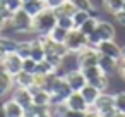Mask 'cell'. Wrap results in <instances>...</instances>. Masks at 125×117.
<instances>
[{"instance_id":"6da1fadb","label":"cell","mask_w":125,"mask_h":117,"mask_svg":"<svg viewBox=\"0 0 125 117\" xmlns=\"http://www.w3.org/2000/svg\"><path fill=\"white\" fill-rule=\"evenodd\" d=\"M55 26H57V14L52 9H45L36 17H33V33L36 36L48 35Z\"/></svg>"},{"instance_id":"7a4b0ae2","label":"cell","mask_w":125,"mask_h":117,"mask_svg":"<svg viewBox=\"0 0 125 117\" xmlns=\"http://www.w3.org/2000/svg\"><path fill=\"white\" fill-rule=\"evenodd\" d=\"M9 28L14 31V33H19V35H26V33H33V17L28 16L22 9L16 11L10 17V23H9Z\"/></svg>"},{"instance_id":"3957f363","label":"cell","mask_w":125,"mask_h":117,"mask_svg":"<svg viewBox=\"0 0 125 117\" xmlns=\"http://www.w3.org/2000/svg\"><path fill=\"white\" fill-rule=\"evenodd\" d=\"M63 45H65V48H67L69 53H77L84 47H87V36H84L79 29L74 28V29H70L67 33V38H65Z\"/></svg>"},{"instance_id":"277c9868","label":"cell","mask_w":125,"mask_h":117,"mask_svg":"<svg viewBox=\"0 0 125 117\" xmlns=\"http://www.w3.org/2000/svg\"><path fill=\"white\" fill-rule=\"evenodd\" d=\"M93 108H94L101 117H113V115L116 114L115 105H113V95H110V93L103 91V93L96 98V102H94Z\"/></svg>"},{"instance_id":"5b68a950","label":"cell","mask_w":125,"mask_h":117,"mask_svg":"<svg viewBox=\"0 0 125 117\" xmlns=\"http://www.w3.org/2000/svg\"><path fill=\"white\" fill-rule=\"evenodd\" d=\"M98 50L96 48H91V47H84L81 52L75 53V64H77V69H86V67H91V65H98Z\"/></svg>"},{"instance_id":"8992f818","label":"cell","mask_w":125,"mask_h":117,"mask_svg":"<svg viewBox=\"0 0 125 117\" xmlns=\"http://www.w3.org/2000/svg\"><path fill=\"white\" fill-rule=\"evenodd\" d=\"M70 93H72V90L69 88L67 81L60 76L58 81L55 83L53 90L50 91V103H65V100L69 98Z\"/></svg>"},{"instance_id":"52a82bcc","label":"cell","mask_w":125,"mask_h":117,"mask_svg":"<svg viewBox=\"0 0 125 117\" xmlns=\"http://www.w3.org/2000/svg\"><path fill=\"white\" fill-rule=\"evenodd\" d=\"M63 79L67 81V84H69V88L72 91H81L87 84V81H86V78H84V74H82L81 69H70V71H67L63 74Z\"/></svg>"},{"instance_id":"ba28073f","label":"cell","mask_w":125,"mask_h":117,"mask_svg":"<svg viewBox=\"0 0 125 117\" xmlns=\"http://www.w3.org/2000/svg\"><path fill=\"white\" fill-rule=\"evenodd\" d=\"M10 76H16L17 72H21L22 71V59L16 53V52H9L7 55H5V59H4V62L0 64Z\"/></svg>"},{"instance_id":"9c48e42d","label":"cell","mask_w":125,"mask_h":117,"mask_svg":"<svg viewBox=\"0 0 125 117\" xmlns=\"http://www.w3.org/2000/svg\"><path fill=\"white\" fill-rule=\"evenodd\" d=\"M96 50H98V53H101V55H108V57H111V59H120V55H122V47L115 41V40H103L98 47H96Z\"/></svg>"},{"instance_id":"30bf717a","label":"cell","mask_w":125,"mask_h":117,"mask_svg":"<svg viewBox=\"0 0 125 117\" xmlns=\"http://www.w3.org/2000/svg\"><path fill=\"white\" fill-rule=\"evenodd\" d=\"M10 95H12L10 98H12L16 103H19L24 110H28V108L33 105V93H31L29 88H16V90H12Z\"/></svg>"},{"instance_id":"8fae6325","label":"cell","mask_w":125,"mask_h":117,"mask_svg":"<svg viewBox=\"0 0 125 117\" xmlns=\"http://www.w3.org/2000/svg\"><path fill=\"white\" fill-rule=\"evenodd\" d=\"M65 105L69 110H74V112H86L89 108V105L86 103V100L82 98V95L79 91H72L69 95V98L65 100Z\"/></svg>"},{"instance_id":"7c38bea8","label":"cell","mask_w":125,"mask_h":117,"mask_svg":"<svg viewBox=\"0 0 125 117\" xmlns=\"http://www.w3.org/2000/svg\"><path fill=\"white\" fill-rule=\"evenodd\" d=\"M14 90V76H10L2 65H0V98L10 95Z\"/></svg>"},{"instance_id":"4fadbf2b","label":"cell","mask_w":125,"mask_h":117,"mask_svg":"<svg viewBox=\"0 0 125 117\" xmlns=\"http://www.w3.org/2000/svg\"><path fill=\"white\" fill-rule=\"evenodd\" d=\"M96 31H98V35L101 36V40H115V36H116L115 26H113L110 21H106V19H98Z\"/></svg>"},{"instance_id":"5bb4252c","label":"cell","mask_w":125,"mask_h":117,"mask_svg":"<svg viewBox=\"0 0 125 117\" xmlns=\"http://www.w3.org/2000/svg\"><path fill=\"white\" fill-rule=\"evenodd\" d=\"M116 62H118L116 59H111L108 55H101L99 53V57H98V67L106 76H113L116 72Z\"/></svg>"},{"instance_id":"9a60e30c","label":"cell","mask_w":125,"mask_h":117,"mask_svg":"<svg viewBox=\"0 0 125 117\" xmlns=\"http://www.w3.org/2000/svg\"><path fill=\"white\" fill-rule=\"evenodd\" d=\"M45 9H46V5H45L43 0H28V2H22V11L31 17H36Z\"/></svg>"},{"instance_id":"2e32d148","label":"cell","mask_w":125,"mask_h":117,"mask_svg":"<svg viewBox=\"0 0 125 117\" xmlns=\"http://www.w3.org/2000/svg\"><path fill=\"white\" fill-rule=\"evenodd\" d=\"M14 86L16 88H33L34 86V74H29V72H17L14 76Z\"/></svg>"},{"instance_id":"e0dca14e","label":"cell","mask_w":125,"mask_h":117,"mask_svg":"<svg viewBox=\"0 0 125 117\" xmlns=\"http://www.w3.org/2000/svg\"><path fill=\"white\" fill-rule=\"evenodd\" d=\"M79 93L82 95V98L86 100V103H87L89 107H93V105H94V102H96V98H98L103 91H99L96 86H93V84H89V83H87V84H86Z\"/></svg>"},{"instance_id":"ac0fdd59","label":"cell","mask_w":125,"mask_h":117,"mask_svg":"<svg viewBox=\"0 0 125 117\" xmlns=\"http://www.w3.org/2000/svg\"><path fill=\"white\" fill-rule=\"evenodd\" d=\"M29 90L33 93V103L34 105H40V107H48L50 105V93L48 91H45L41 88H36V86H33Z\"/></svg>"},{"instance_id":"d6986e66","label":"cell","mask_w":125,"mask_h":117,"mask_svg":"<svg viewBox=\"0 0 125 117\" xmlns=\"http://www.w3.org/2000/svg\"><path fill=\"white\" fill-rule=\"evenodd\" d=\"M45 48H43V43H41V40H40V36H36V38H33L31 40V59H34L36 62H40V60H43L45 59Z\"/></svg>"},{"instance_id":"ffe728a7","label":"cell","mask_w":125,"mask_h":117,"mask_svg":"<svg viewBox=\"0 0 125 117\" xmlns=\"http://www.w3.org/2000/svg\"><path fill=\"white\" fill-rule=\"evenodd\" d=\"M4 103H5V112H7V117H24V115H26V110H24L19 103H16L12 98L5 100Z\"/></svg>"},{"instance_id":"44dd1931","label":"cell","mask_w":125,"mask_h":117,"mask_svg":"<svg viewBox=\"0 0 125 117\" xmlns=\"http://www.w3.org/2000/svg\"><path fill=\"white\" fill-rule=\"evenodd\" d=\"M67 105L65 103H50L46 107V114L48 117H65L67 115Z\"/></svg>"},{"instance_id":"7402d4cb","label":"cell","mask_w":125,"mask_h":117,"mask_svg":"<svg viewBox=\"0 0 125 117\" xmlns=\"http://www.w3.org/2000/svg\"><path fill=\"white\" fill-rule=\"evenodd\" d=\"M101 2H103V9L111 16H115L123 9V0H101Z\"/></svg>"},{"instance_id":"603a6c76","label":"cell","mask_w":125,"mask_h":117,"mask_svg":"<svg viewBox=\"0 0 125 117\" xmlns=\"http://www.w3.org/2000/svg\"><path fill=\"white\" fill-rule=\"evenodd\" d=\"M75 11H77V9H75V5L70 2V0H65V2L55 11V14H57V16H67V17H72V16L75 14Z\"/></svg>"},{"instance_id":"cb8c5ba5","label":"cell","mask_w":125,"mask_h":117,"mask_svg":"<svg viewBox=\"0 0 125 117\" xmlns=\"http://www.w3.org/2000/svg\"><path fill=\"white\" fill-rule=\"evenodd\" d=\"M67 33H69V31H67L65 28H62V26H58V24H57V26L48 33V36H50L53 41H57V43H63V41H65V38H67Z\"/></svg>"},{"instance_id":"d4e9b609","label":"cell","mask_w":125,"mask_h":117,"mask_svg":"<svg viewBox=\"0 0 125 117\" xmlns=\"http://www.w3.org/2000/svg\"><path fill=\"white\" fill-rule=\"evenodd\" d=\"M17 40H14L12 36H5V35H0V47H2L7 53L9 52H16L17 48Z\"/></svg>"},{"instance_id":"484cf974","label":"cell","mask_w":125,"mask_h":117,"mask_svg":"<svg viewBox=\"0 0 125 117\" xmlns=\"http://www.w3.org/2000/svg\"><path fill=\"white\" fill-rule=\"evenodd\" d=\"M93 16V12H86V11H75V14L72 16V23H74V28L79 29L89 17Z\"/></svg>"},{"instance_id":"4316f807","label":"cell","mask_w":125,"mask_h":117,"mask_svg":"<svg viewBox=\"0 0 125 117\" xmlns=\"http://www.w3.org/2000/svg\"><path fill=\"white\" fill-rule=\"evenodd\" d=\"M96 26H98V17L93 14V16H91V17H89V19H87V21H86L81 28H79V31H81L84 36H89V35L96 29Z\"/></svg>"},{"instance_id":"83f0119b","label":"cell","mask_w":125,"mask_h":117,"mask_svg":"<svg viewBox=\"0 0 125 117\" xmlns=\"http://www.w3.org/2000/svg\"><path fill=\"white\" fill-rule=\"evenodd\" d=\"M16 53L24 60L31 55V40H22L17 43V48H16Z\"/></svg>"},{"instance_id":"f1b7e54d","label":"cell","mask_w":125,"mask_h":117,"mask_svg":"<svg viewBox=\"0 0 125 117\" xmlns=\"http://www.w3.org/2000/svg\"><path fill=\"white\" fill-rule=\"evenodd\" d=\"M55 71H57V67H55L53 64H50L46 59H43V60L38 62V65H36V72H34V74H45V76H46V74H53Z\"/></svg>"},{"instance_id":"f546056e","label":"cell","mask_w":125,"mask_h":117,"mask_svg":"<svg viewBox=\"0 0 125 117\" xmlns=\"http://www.w3.org/2000/svg\"><path fill=\"white\" fill-rule=\"evenodd\" d=\"M113 105H115V110L118 114L125 115V91H118L113 95Z\"/></svg>"},{"instance_id":"4dcf8cb0","label":"cell","mask_w":125,"mask_h":117,"mask_svg":"<svg viewBox=\"0 0 125 117\" xmlns=\"http://www.w3.org/2000/svg\"><path fill=\"white\" fill-rule=\"evenodd\" d=\"M89 84H93V86H96L99 91H106L108 90V86H110V76H106V74H99L94 81H91Z\"/></svg>"},{"instance_id":"1f68e13d","label":"cell","mask_w":125,"mask_h":117,"mask_svg":"<svg viewBox=\"0 0 125 117\" xmlns=\"http://www.w3.org/2000/svg\"><path fill=\"white\" fill-rule=\"evenodd\" d=\"M81 71H82V74H84V78H86L87 83L94 81V79L101 74V69H99L98 65H91V67H86V69H81Z\"/></svg>"},{"instance_id":"d6a6232c","label":"cell","mask_w":125,"mask_h":117,"mask_svg":"<svg viewBox=\"0 0 125 117\" xmlns=\"http://www.w3.org/2000/svg\"><path fill=\"white\" fill-rule=\"evenodd\" d=\"M77 11H86V12H94V4L91 0H72Z\"/></svg>"},{"instance_id":"836d02e7","label":"cell","mask_w":125,"mask_h":117,"mask_svg":"<svg viewBox=\"0 0 125 117\" xmlns=\"http://www.w3.org/2000/svg\"><path fill=\"white\" fill-rule=\"evenodd\" d=\"M2 7H5L9 12H16L19 9H22V0H2Z\"/></svg>"},{"instance_id":"e575fe53","label":"cell","mask_w":125,"mask_h":117,"mask_svg":"<svg viewBox=\"0 0 125 117\" xmlns=\"http://www.w3.org/2000/svg\"><path fill=\"white\" fill-rule=\"evenodd\" d=\"M36 65H38V62H36L34 59H31V57H28V59L22 60V71H24V72L34 74V72H36Z\"/></svg>"},{"instance_id":"d590c367","label":"cell","mask_w":125,"mask_h":117,"mask_svg":"<svg viewBox=\"0 0 125 117\" xmlns=\"http://www.w3.org/2000/svg\"><path fill=\"white\" fill-rule=\"evenodd\" d=\"M57 24L65 28L67 31L74 29V23H72V17H67V16H57Z\"/></svg>"},{"instance_id":"8d00e7d4","label":"cell","mask_w":125,"mask_h":117,"mask_svg":"<svg viewBox=\"0 0 125 117\" xmlns=\"http://www.w3.org/2000/svg\"><path fill=\"white\" fill-rule=\"evenodd\" d=\"M65 2V0H45V5L46 9H52V11H57L62 4Z\"/></svg>"},{"instance_id":"74e56055","label":"cell","mask_w":125,"mask_h":117,"mask_svg":"<svg viewBox=\"0 0 125 117\" xmlns=\"http://www.w3.org/2000/svg\"><path fill=\"white\" fill-rule=\"evenodd\" d=\"M113 17H115V21H116V23H118L120 26H125V12H123V11L116 12V14L113 16Z\"/></svg>"},{"instance_id":"f35d334b","label":"cell","mask_w":125,"mask_h":117,"mask_svg":"<svg viewBox=\"0 0 125 117\" xmlns=\"http://www.w3.org/2000/svg\"><path fill=\"white\" fill-rule=\"evenodd\" d=\"M82 117H101V115H99V114H98L93 107H89V108L84 112V115H82Z\"/></svg>"},{"instance_id":"ab89813d","label":"cell","mask_w":125,"mask_h":117,"mask_svg":"<svg viewBox=\"0 0 125 117\" xmlns=\"http://www.w3.org/2000/svg\"><path fill=\"white\" fill-rule=\"evenodd\" d=\"M84 112H74V110H67V115L65 117H82Z\"/></svg>"},{"instance_id":"60d3db41","label":"cell","mask_w":125,"mask_h":117,"mask_svg":"<svg viewBox=\"0 0 125 117\" xmlns=\"http://www.w3.org/2000/svg\"><path fill=\"white\" fill-rule=\"evenodd\" d=\"M0 117H7V112H5V103L0 102Z\"/></svg>"},{"instance_id":"b9f144b4","label":"cell","mask_w":125,"mask_h":117,"mask_svg":"<svg viewBox=\"0 0 125 117\" xmlns=\"http://www.w3.org/2000/svg\"><path fill=\"white\" fill-rule=\"evenodd\" d=\"M5 55H7V52L2 48V47H0V64H2L4 62V59H5Z\"/></svg>"},{"instance_id":"7bdbcfd3","label":"cell","mask_w":125,"mask_h":117,"mask_svg":"<svg viewBox=\"0 0 125 117\" xmlns=\"http://www.w3.org/2000/svg\"><path fill=\"white\" fill-rule=\"evenodd\" d=\"M120 59H123V60H125V45L122 47V55H120Z\"/></svg>"},{"instance_id":"ee69618b","label":"cell","mask_w":125,"mask_h":117,"mask_svg":"<svg viewBox=\"0 0 125 117\" xmlns=\"http://www.w3.org/2000/svg\"><path fill=\"white\" fill-rule=\"evenodd\" d=\"M113 117H125V115H123V114H118V112H116V114H115Z\"/></svg>"},{"instance_id":"f6af8a7d","label":"cell","mask_w":125,"mask_h":117,"mask_svg":"<svg viewBox=\"0 0 125 117\" xmlns=\"http://www.w3.org/2000/svg\"><path fill=\"white\" fill-rule=\"evenodd\" d=\"M122 11H123V12H125V2H123V9H122Z\"/></svg>"},{"instance_id":"bcb514c9","label":"cell","mask_w":125,"mask_h":117,"mask_svg":"<svg viewBox=\"0 0 125 117\" xmlns=\"http://www.w3.org/2000/svg\"><path fill=\"white\" fill-rule=\"evenodd\" d=\"M0 5H2V0H0Z\"/></svg>"},{"instance_id":"7dc6e473","label":"cell","mask_w":125,"mask_h":117,"mask_svg":"<svg viewBox=\"0 0 125 117\" xmlns=\"http://www.w3.org/2000/svg\"><path fill=\"white\" fill-rule=\"evenodd\" d=\"M22 2H28V0H22Z\"/></svg>"},{"instance_id":"c3c4849f","label":"cell","mask_w":125,"mask_h":117,"mask_svg":"<svg viewBox=\"0 0 125 117\" xmlns=\"http://www.w3.org/2000/svg\"><path fill=\"white\" fill-rule=\"evenodd\" d=\"M43 2H45V0H43Z\"/></svg>"},{"instance_id":"681fc988","label":"cell","mask_w":125,"mask_h":117,"mask_svg":"<svg viewBox=\"0 0 125 117\" xmlns=\"http://www.w3.org/2000/svg\"><path fill=\"white\" fill-rule=\"evenodd\" d=\"M70 2H72V0H70Z\"/></svg>"}]
</instances>
